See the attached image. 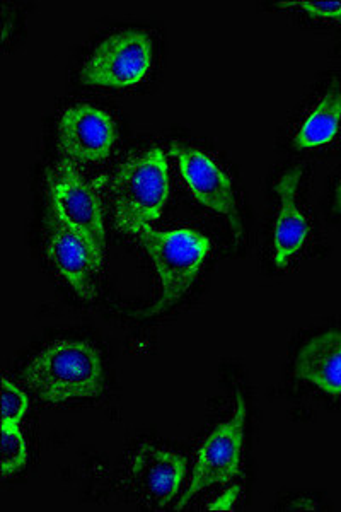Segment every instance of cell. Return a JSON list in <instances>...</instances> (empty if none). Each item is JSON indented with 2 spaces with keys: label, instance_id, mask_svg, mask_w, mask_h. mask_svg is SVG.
Listing matches in <instances>:
<instances>
[{
  "label": "cell",
  "instance_id": "6da1fadb",
  "mask_svg": "<svg viewBox=\"0 0 341 512\" xmlns=\"http://www.w3.org/2000/svg\"><path fill=\"white\" fill-rule=\"evenodd\" d=\"M23 379L41 402L60 403L103 395V362L86 342L62 340L36 355Z\"/></svg>",
  "mask_w": 341,
  "mask_h": 512
},
{
  "label": "cell",
  "instance_id": "2e32d148",
  "mask_svg": "<svg viewBox=\"0 0 341 512\" xmlns=\"http://www.w3.org/2000/svg\"><path fill=\"white\" fill-rule=\"evenodd\" d=\"M282 7H301L316 19H335L341 21V2H287Z\"/></svg>",
  "mask_w": 341,
  "mask_h": 512
},
{
  "label": "cell",
  "instance_id": "8992f818",
  "mask_svg": "<svg viewBox=\"0 0 341 512\" xmlns=\"http://www.w3.org/2000/svg\"><path fill=\"white\" fill-rule=\"evenodd\" d=\"M236 398V415L224 424L217 425L198 451L197 466L193 472L190 489L181 497L176 509H185L191 499L202 490L209 489L212 485L231 482L239 475L246 402L241 391H237Z\"/></svg>",
  "mask_w": 341,
  "mask_h": 512
},
{
  "label": "cell",
  "instance_id": "7c38bea8",
  "mask_svg": "<svg viewBox=\"0 0 341 512\" xmlns=\"http://www.w3.org/2000/svg\"><path fill=\"white\" fill-rule=\"evenodd\" d=\"M295 378L313 383L330 395H341V332L311 338L297 354Z\"/></svg>",
  "mask_w": 341,
  "mask_h": 512
},
{
  "label": "cell",
  "instance_id": "ba28073f",
  "mask_svg": "<svg viewBox=\"0 0 341 512\" xmlns=\"http://www.w3.org/2000/svg\"><path fill=\"white\" fill-rule=\"evenodd\" d=\"M171 154L180 164L181 176L193 197L197 198L203 207L226 217L234 238L239 241L243 236V222L237 210L236 197L229 176L207 154H203L195 147L173 142Z\"/></svg>",
  "mask_w": 341,
  "mask_h": 512
},
{
  "label": "cell",
  "instance_id": "52a82bcc",
  "mask_svg": "<svg viewBox=\"0 0 341 512\" xmlns=\"http://www.w3.org/2000/svg\"><path fill=\"white\" fill-rule=\"evenodd\" d=\"M115 142L113 118L96 106H69L58 122V151L70 163H101L110 156Z\"/></svg>",
  "mask_w": 341,
  "mask_h": 512
},
{
  "label": "cell",
  "instance_id": "4fadbf2b",
  "mask_svg": "<svg viewBox=\"0 0 341 512\" xmlns=\"http://www.w3.org/2000/svg\"><path fill=\"white\" fill-rule=\"evenodd\" d=\"M341 123V88L338 82L324 94L318 106L304 120L299 132L295 135L294 144L297 149H316L326 146L338 134Z\"/></svg>",
  "mask_w": 341,
  "mask_h": 512
},
{
  "label": "cell",
  "instance_id": "3957f363",
  "mask_svg": "<svg viewBox=\"0 0 341 512\" xmlns=\"http://www.w3.org/2000/svg\"><path fill=\"white\" fill-rule=\"evenodd\" d=\"M140 243L151 256L161 280L162 294L154 308L142 316L161 315L178 303L197 279L205 258L209 255L210 241L193 229L156 231L151 226L140 229Z\"/></svg>",
  "mask_w": 341,
  "mask_h": 512
},
{
  "label": "cell",
  "instance_id": "ac0fdd59",
  "mask_svg": "<svg viewBox=\"0 0 341 512\" xmlns=\"http://www.w3.org/2000/svg\"><path fill=\"white\" fill-rule=\"evenodd\" d=\"M335 204L336 210H338V212L341 214V181L338 183V187H336Z\"/></svg>",
  "mask_w": 341,
  "mask_h": 512
},
{
  "label": "cell",
  "instance_id": "5b68a950",
  "mask_svg": "<svg viewBox=\"0 0 341 512\" xmlns=\"http://www.w3.org/2000/svg\"><path fill=\"white\" fill-rule=\"evenodd\" d=\"M152 65V41L144 31L106 36L81 70V82L101 88H132L144 81Z\"/></svg>",
  "mask_w": 341,
  "mask_h": 512
},
{
  "label": "cell",
  "instance_id": "e0dca14e",
  "mask_svg": "<svg viewBox=\"0 0 341 512\" xmlns=\"http://www.w3.org/2000/svg\"><path fill=\"white\" fill-rule=\"evenodd\" d=\"M239 492H241V485H234L232 489L227 490L226 494L220 495L219 499H215V502L210 504L209 511H232Z\"/></svg>",
  "mask_w": 341,
  "mask_h": 512
},
{
  "label": "cell",
  "instance_id": "8fae6325",
  "mask_svg": "<svg viewBox=\"0 0 341 512\" xmlns=\"http://www.w3.org/2000/svg\"><path fill=\"white\" fill-rule=\"evenodd\" d=\"M302 168H292L278 178L275 192L280 197V212L275 222V265L278 270H284L299 251L306 245L309 238V222L302 210L297 207V188L301 183Z\"/></svg>",
  "mask_w": 341,
  "mask_h": 512
},
{
  "label": "cell",
  "instance_id": "30bf717a",
  "mask_svg": "<svg viewBox=\"0 0 341 512\" xmlns=\"http://www.w3.org/2000/svg\"><path fill=\"white\" fill-rule=\"evenodd\" d=\"M186 461L180 454L144 444L135 454L132 478L140 494L159 506L173 501L185 477Z\"/></svg>",
  "mask_w": 341,
  "mask_h": 512
},
{
  "label": "cell",
  "instance_id": "7a4b0ae2",
  "mask_svg": "<svg viewBox=\"0 0 341 512\" xmlns=\"http://www.w3.org/2000/svg\"><path fill=\"white\" fill-rule=\"evenodd\" d=\"M115 224L120 233L139 234L161 217L169 197L168 161L161 147L133 156L113 180Z\"/></svg>",
  "mask_w": 341,
  "mask_h": 512
},
{
  "label": "cell",
  "instance_id": "277c9868",
  "mask_svg": "<svg viewBox=\"0 0 341 512\" xmlns=\"http://www.w3.org/2000/svg\"><path fill=\"white\" fill-rule=\"evenodd\" d=\"M48 200L70 227H74L93 251L94 260L103 268L106 233L99 183L86 181L70 161L47 171Z\"/></svg>",
  "mask_w": 341,
  "mask_h": 512
},
{
  "label": "cell",
  "instance_id": "9c48e42d",
  "mask_svg": "<svg viewBox=\"0 0 341 512\" xmlns=\"http://www.w3.org/2000/svg\"><path fill=\"white\" fill-rule=\"evenodd\" d=\"M47 227V255L52 267L69 282L82 301L91 303L98 296L96 282L101 272L93 251L86 239L55 210H48Z\"/></svg>",
  "mask_w": 341,
  "mask_h": 512
},
{
  "label": "cell",
  "instance_id": "9a60e30c",
  "mask_svg": "<svg viewBox=\"0 0 341 512\" xmlns=\"http://www.w3.org/2000/svg\"><path fill=\"white\" fill-rule=\"evenodd\" d=\"M28 407V396L9 379H2V425H19Z\"/></svg>",
  "mask_w": 341,
  "mask_h": 512
},
{
  "label": "cell",
  "instance_id": "5bb4252c",
  "mask_svg": "<svg viewBox=\"0 0 341 512\" xmlns=\"http://www.w3.org/2000/svg\"><path fill=\"white\" fill-rule=\"evenodd\" d=\"M2 475L11 477L19 472L28 461V448L19 425H2Z\"/></svg>",
  "mask_w": 341,
  "mask_h": 512
}]
</instances>
